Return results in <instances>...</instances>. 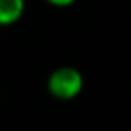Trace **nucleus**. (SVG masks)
<instances>
[{
    "instance_id": "3",
    "label": "nucleus",
    "mask_w": 131,
    "mask_h": 131,
    "mask_svg": "<svg viewBox=\"0 0 131 131\" xmlns=\"http://www.w3.org/2000/svg\"><path fill=\"white\" fill-rule=\"evenodd\" d=\"M45 2L50 3V5H53V7H60V8H63V7L73 5L77 0H45Z\"/></svg>"
},
{
    "instance_id": "2",
    "label": "nucleus",
    "mask_w": 131,
    "mask_h": 131,
    "mask_svg": "<svg viewBox=\"0 0 131 131\" xmlns=\"http://www.w3.org/2000/svg\"><path fill=\"white\" fill-rule=\"evenodd\" d=\"M25 12V0H0V27L15 25Z\"/></svg>"
},
{
    "instance_id": "1",
    "label": "nucleus",
    "mask_w": 131,
    "mask_h": 131,
    "mask_svg": "<svg viewBox=\"0 0 131 131\" xmlns=\"http://www.w3.org/2000/svg\"><path fill=\"white\" fill-rule=\"evenodd\" d=\"M85 80L80 70L75 67H60L50 73L47 80V90L53 98L70 101L81 95Z\"/></svg>"
}]
</instances>
